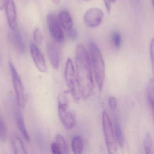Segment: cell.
I'll return each instance as SVG.
<instances>
[{"label":"cell","mask_w":154,"mask_h":154,"mask_svg":"<svg viewBox=\"0 0 154 154\" xmlns=\"http://www.w3.org/2000/svg\"><path fill=\"white\" fill-rule=\"evenodd\" d=\"M75 70L80 95L83 98H88L92 94L94 81L88 52L81 44L76 47Z\"/></svg>","instance_id":"1"},{"label":"cell","mask_w":154,"mask_h":154,"mask_svg":"<svg viewBox=\"0 0 154 154\" xmlns=\"http://www.w3.org/2000/svg\"><path fill=\"white\" fill-rule=\"evenodd\" d=\"M89 55L94 78L99 91H102L105 77V66L102 53L97 44L92 41L89 42Z\"/></svg>","instance_id":"2"},{"label":"cell","mask_w":154,"mask_h":154,"mask_svg":"<svg viewBox=\"0 0 154 154\" xmlns=\"http://www.w3.org/2000/svg\"><path fill=\"white\" fill-rule=\"evenodd\" d=\"M68 91L61 93L58 100V112L60 119L63 126L67 129H71L76 126L77 119L75 113L69 107Z\"/></svg>","instance_id":"3"},{"label":"cell","mask_w":154,"mask_h":154,"mask_svg":"<svg viewBox=\"0 0 154 154\" xmlns=\"http://www.w3.org/2000/svg\"><path fill=\"white\" fill-rule=\"evenodd\" d=\"M102 123L108 154H118V143L114 127L109 116L105 110L102 112Z\"/></svg>","instance_id":"4"},{"label":"cell","mask_w":154,"mask_h":154,"mask_svg":"<svg viewBox=\"0 0 154 154\" xmlns=\"http://www.w3.org/2000/svg\"><path fill=\"white\" fill-rule=\"evenodd\" d=\"M65 79L68 87V91L76 102L80 100V95L77 85L75 67L73 61L71 58H68L65 68Z\"/></svg>","instance_id":"5"},{"label":"cell","mask_w":154,"mask_h":154,"mask_svg":"<svg viewBox=\"0 0 154 154\" xmlns=\"http://www.w3.org/2000/svg\"><path fill=\"white\" fill-rule=\"evenodd\" d=\"M9 67L11 74L14 88L16 94L17 104L19 107L24 108L26 106L28 99L27 95L25 94L22 82L11 61L9 62Z\"/></svg>","instance_id":"6"},{"label":"cell","mask_w":154,"mask_h":154,"mask_svg":"<svg viewBox=\"0 0 154 154\" xmlns=\"http://www.w3.org/2000/svg\"><path fill=\"white\" fill-rule=\"evenodd\" d=\"M47 20L49 31L52 37L57 42H63L65 38L64 32L58 16L55 14H49L47 16Z\"/></svg>","instance_id":"7"},{"label":"cell","mask_w":154,"mask_h":154,"mask_svg":"<svg viewBox=\"0 0 154 154\" xmlns=\"http://www.w3.org/2000/svg\"><path fill=\"white\" fill-rule=\"evenodd\" d=\"M104 16V13L100 9L96 8H90L84 14V22L89 28H96L101 24Z\"/></svg>","instance_id":"8"},{"label":"cell","mask_w":154,"mask_h":154,"mask_svg":"<svg viewBox=\"0 0 154 154\" xmlns=\"http://www.w3.org/2000/svg\"><path fill=\"white\" fill-rule=\"evenodd\" d=\"M30 50L33 62L38 70L42 73H46L48 69L46 61L38 46L33 42H30Z\"/></svg>","instance_id":"9"},{"label":"cell","mask_w":154,"mask_h":154,"mask_svg":"<svg viewBox=\"0 0 154 154\" xmlns=\"http://www.w3.org/2000/svg\"><path fill=\"white\" fill-rule=\"evenodd\" d=\"M5 8L9 27L12 31L17 30V14L13 0H6Z\"/></svg>","instance_id":"10"},{"label":"cell","mask_w":154,"mask_h":154,"mask_svg":"<svg viewBox=\"0 0 154 154\" xmlns=\"http://www.w3.org/2000/svg\"><path fill=\"white\" fill-rule=\"evenodd\" d=\"M47 53L49 60L52 67L58 69L59 67L60 54L58 48L55 44L49 43L47 48Z\"/></svg>","instance_id":"11"},{"label":"cell","mask_w":154,"mask_h":154,"mask_svg":"<svg viewBox=\"0 0 154 154\" xmlns=\"http://www.w3.org/2000/svg\"><path fill=\"white\" fill-rule=\"evenodd\" d=\"M15 119L16 121V125L18 129L23 136L24 139L27 141L30 142V137L29 134L27 132L24 123V119L22 114L21 111L18 108H16L15 109Z\"/></svg>","instance_id":"12"},{"label":"cell","mask_w":154,"mask_h":154,"mask_svg":"<svg viewBox=\"0 0 154 154\" xmlns=\"http://www.w3.org/2000/svg\"><path fill=\"white\" fill-rule=\"evenodd\" d=\"M11 39L14 47L20 53H24L25 52V47L24 42L21 35L18 30L12 31L11 35Z\"/></svg>","instance_id":"13"},{"label":"cell","mask_w":154,"mask_h":154,"mask_svg":"<svg viewBox=\"0 0 154 154\" xmlns=\"http://www.w3.org/2000/svg\"><path fill=\"white\" fill-rule=\"evenodd\" d=\"M59 20L61 27L67 31L71 29L73 27V21L70 14L67 11H62L59 14Z\"/></svg>","instance_id":"14"},{"label":"cell","mask_w":154,"mask_h":154,"mask_svg":"<svg viewBox=\"0 0 154 154\" xmlns=\"http://www.w3.org/2000/svg\"><path fill=\"white\" fill-rule=\"evenodd\" d=\"M114 129L118 144L122 148L124 146V138L121 125L117 115L114 116Z\"/></svg>","instance_id":"15"},{"label":"cell","mask_w":154,"mask_h":154,"mask_svg":"<svg viewBox=\"0 0 154 154\" xmlns=\"http://www.w3.org/2000/svg\"><path fill=\"white\" fill-rule=\"evenodd\" d=\"M71 147L74 154H82L84 150V142L80 136H74L71 142Z\"/></svg>","instance_id":"16"},{"label":"cell","mask_w":154,"mask_h":154,"mask_svg":"<svg viewBox=\"0 0 154 154\" xmlns=\"http://www.w3.org/2000/svg\"><path fill=\"white\" fill-rule=\"evenodd\" d=\"M12 144L15 154H28L20 137H14L12 139Z\"/></svg>","instance_id":"17"},{"label":"cell","mask_w":154,"mask_h":154,"mask_svg":"<svg viewBox=\"0 0 154 154\" xmlns=\"http://www.w3.org/2000/svg\"><path fill=\"white\" fill-rule=\"evenodd\" d=\"M154 88L153 80V79H151L147 84L146 96L147 101L152 113H153L154 111Z\"/></svg>","instance_id":"18"},{"label":"cell","mask_w":154,"mask_h":154,"mask_svg":"<svg viewBox=\"0 0 154 154\" xmlns=\"http://www.w3.org/2000/svg\"><path fill=\"white\" fill-rule=\"evenodd\" d=\"M144 148L145 154H154L153 141L149 133H146L145 137Z\"/></svg>","instance_id":"19"},{"label":"cell","mask_w":154,"mask_h":154,"mask_svg":"<svg viewBox=\"0 0 154 154\" xmlns=\"http://www.w3.org/2000/svg\"><path fill=\"white\" fill-rule=\"evenodd\" d=\"M56 143L58 145L61 154H68V145L67 142L62 136L57 135L56 138Z\"/></svg>","instance_id":"20"},{"label":"cell","mask_w":154,"mask_h":154,"mask_svg":"<svg viewBox=\"0 0 154 154\" xmlns=\"http://www.w3.org/2000/svg\"><path fill=\"white\" fill-rule=\"evenodd\" d=\"M112 39L115 48L117 49L119 48L122 43V37L120 33L118 32H114L112 34Z\"/></svg>","instance_id":"21"},{"label":"cell","mask_w":154,"mask_h":154,"mask_svg":"<svg viewBox=\"0 0 154 154\" xmlns=\"http://www.w3.org/2000/svg\"><path fill=\"white\" fill-rule=\"evenodd\" d=\"M7 128L3 120L0 119V141L5 142L7 138Z\"/></svg>","instance_id":"22"},{"label":"cell","mask_w":154,"mask_h":154,"mask_svg":"<svg viewBox=\"0 0 154 154\" xmlns=\"http://www.w3.org/2000/svg\"><path fill=\"white\" fill-rule=\"evenodd\" d=\"M33 39L38 44H41L42 43L43 39V35L39 28L35 29L33 32Z\"/></svg>","instance_id":"23"},{"label":"cell","mask_w":154,"mask_h":154,"mask_svg":"<svg viewBox=\"0 0 154 154\" xmlns=\"http://www.w3.org/2000/svg\"><path fill=\"white\" fill-rule=\"evenodd\" d=\"M118 104L117 99L114 96H110L108 98V106L110 109L115 110L116 109Z\"/></svg>","instance_id":"24"},{"label":"cell","mask_w":154,"mask_h":154,"mask_svg":"<svg viewBox=\"0 0 154 154\" xmlns=\"http://www.w3.org/2000/svg\"><path fill=\"white\" fill-rule=\"evenodd\" d=\"M68 35L69 38L71 40L75 41L78 37L77 31L75 29H72L68 31Z\"/></svg>","instance_id":"25"},{"label":"cell","mask_w":154,"mask_h":154,"mask_svg":"<svg viewBox=\"0 0 154 154\" xmlns=\"http://www.w3.org/2000/svg\"><path fill=\"white\" fill-rule=\"evenodd\" d=\"M51 149L53 154H61L59 148L56 142H53L51 145Z\"/></svg>","instance_id":"26"},{"label":"cell","mask_w":154,"mask_h":154,"mask_svg":"<svg viewBox=\"0 0 154 154\" xmlns=\"http://www.w3.org/2000/svg\"><path fill=\"white\" fill-rule=\"evenodd\" d=\"M150 57H151V61H152V66L153 67L154 64V39L151 40L150 43Z\"/></svg>","instance_id":"27"},{"label":"cell","mask_w":154,"mask_h":154,"mask_svg":"<svg viewBox=\"0 0 154 154\" xmlns=\"http://www.w3.org/2000/svg\"><path fill=\"white\" fill-rule=\"evenodd\" d=\"M104 1L107 11L108 13L110 12L111 11V3H112L111 0H104Z\"/></svg>","instance_id":"28"},{"label":"cell","mask_w":154,"mask_h":154,"mask_svg":"<svg viewBox=\"0 0 154 154\" xmlns=\"http://www.w3.org/2000/svg\"><path fill=\"white\" fill-rule=\"evenodd\" d=\"M6 0H0V10L2 11L5 7Z\"/></svg>","instance_id":"29"},{"label":"cell","mask_w":154,"mask_h":154,"mask_svg":"<svg viewBox=\"0 0 154 154\" xmlns=\"http://www.w3.org/2000/svg\"><path fill=\"white\" fill-rule=\"evenodd\" d=\"M51 1L55 4L58 5L60 2L61 0H51Z\"/></svg>","instance_id":"30"},{"label":"cell","mask_w":154,"mask_h":154,"mask_svg":"<svg viewBox=\"0 0 154 154\" xmlns=\"http://www.w3.org/2000/svg\"><path fill=\"white\" fill-rule=\"evenodd\" d=\"M111 1L112 3H115V2L116 1V0H111Z\"/></svg>","instance_id":"31"},{"label":"cell","mask_w":154,"mask_h":154,"mask_svg":"<svg viewBox=\"0 0 154 154\" xmlns=\"http://www.w3.org/2000/svg\"><path fill=\"white\" fill-rule=\"evenodd\" d=\"M83 1H85V2H90V1H92V0H83Z\"/></svg>","instance_id":"32"}]
</instances>
